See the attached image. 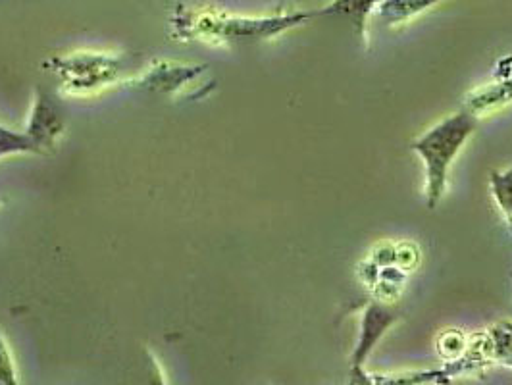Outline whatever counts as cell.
Returning <instances> with one entry per match:
<instances>
[{
    "label": "cell",
    "instance_id": "cell-1",
    "mask_svg": "<svg viewBox=\"0 0 512 385\" xmlns=\"http://www.w3.org/2000/svg\"><path fill=\"white\" fill-rule=\"evenodd\" d=\"M478 124L480 116L462 108L439 120L436 126L424 131L416 141L410 143V149L418 154L424 164V197L430 210H436L445 197L451 168L468 139L478 129Z\"/></svg>",
    "mask_w": 512,
    "mask_h": 385
},
{
    "label": "cell",
    "instance_id": "cell-2",
    "mask_svg": "<svg viewBox=\"0 0 512 385\" xmlns=\"http://www.w3.org/2000/svg\"><path fill=\"white\" fill-rule=\"evenodd\" d=\"M320 10L314 12H287L276 16H264V18H237L226 16L216 12L199 14L197 20H181V24L189 26V29L206 35L216 37L218 41H260L276 37L287 29L303 26L308 20L320 18Z\"/></svg>",
    "mask_w": 512,
    "mask_h": 385
},
{
    "label": "cell",
    "instance_id": "cell-3",
    "mask_svg": "<svg viewBox=\"0 0 512 385\" xmlns=\"http://www.w3.org/2000/svg\"><path fill=\"white\" fill-rule=\"evenodd\" d=\"M397 312L387 305H382L378 301L368 303L362 314H360L359 339H357V347L351 359L353 372L362 370L364 360L368 359V355L376 349L378 341L384 337L385 332H389V328L397 322Z\"/></svg>",
    "mask_w": 512,
    "mask_h": 385
},
{
    "label": "cell",
    "instance_id": "cell-4",
    "mask_svg": "<svg viewBox=\"0 0 512 385\" xmlns=\"http://www.w3.org/2000/svg\"><path fill=\"white\" fill-rule=\"evenodd\" d=\"M380 4H382V0H332L328 6H324L320 10V14L347 20L355 29V35L362 43H366L368 41V31H366L368 20L372 14H376Z\"/></svg>",
    "mask_w": 512,
    "mask_h": 385
},
{
    "label": "cell",
    "instance_id": "cell-5",
    "mask_svg": "<svg viewBox=\"0 0 512 385\" xmlns=\"http://www.w3.org/2000/svg\"><path fill=\"white\" fill-rule=\"evenodd\" d=\"M512 103V74L505 79H495L493 83L472 91L466 97L464 108L476 116H484L487 112L499 110Z\"/></svg>",
    "mask_w": 512,
    "mask_h": 385
},
{
    "label": "cell",
    "instance_id": "cell-6",
    "mask_svg": "<svg viewBox=\"0 0 512 385\" xmlns=\"http://www.w3.org/2000/svg\"><path fill=\"white\" fill-rule=\"evenodd\" d=\"M451 378H453L451 370L407 372V374H366L362 370L353 372V382L359 385H428L449 382Z\"/></svg>",
    "mask_w": 512,
    "mask_h": 385
},
{
    "label": "cell",
    "instance_id": "cell-7",
    "mask_svg": "<svg viewBox=\"0 0 512 385\" xmlns=\"http://www.w3.org/2000/svg\"><path fill=\"white\" fill-rule=\"evenodd\" d=\"M445 0H382L376 18L385 26H401Z\"/></svg>",
    "mask_w": 512,
    "mask_h": 385
},
{
    "label": "cell",
    "instance_id": "cell-8",
    "mask_svg": "<svg viewBox=\"0 0 512 385\" xmlns=\"http://www.w3.org/2000/svg\"><path fill=\"white\" fill-rule=\"evenodd\" d=\"M480 341V353L484 359H495L512 366V324L499 322L491 326L484 334L476 335Z\"/></svg>",
    "mask_w": 512,
    "mask_h": 385
},
{
    "label": "cell",
    "instance_id": "cell-9",
    "mask_svg": "<svg viewBox=\"0 0 512 385\" xmlns=\"http://www.w3.org/2000/svg\"><path fill=\"white\" fill-rule=\"evenodd\" d=\"M491 193L499 210L512 226V168L491 174Z\"/></svg>",
    "mask_w": 512,
    "mask_h": 385
},
{
    "label": "cell",
    "instance_id": "cell-10",
    "mask_svg": "<svg viewBox=\"0 0 512 385\" xmlns=\"http://www.w3.org/2000/svg\"><path fill=\"white\" fill-rule=\"evenodd\" d=\"M0 384L2 385H18L16 384V376H14V368L8 357L6 347L0 341Z\"/></svg>",
    "mask_w": 512,
    "mask_h": 385
},
{
    "label": "cell",
    "instance_id": "cell-11",
    "mask_svg": "<svg viewBox=\"0 0 512 385\" xmlns=\"http://www.w3.org/2000/svg\"><path fill=\"white\" fill-rule=\"evenodd\" d=\"M0 385H2V384H0Z\"/></svg>",
    "mask_w": 512,
    "mask_h": 385
}]
</instances>
